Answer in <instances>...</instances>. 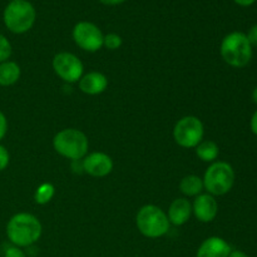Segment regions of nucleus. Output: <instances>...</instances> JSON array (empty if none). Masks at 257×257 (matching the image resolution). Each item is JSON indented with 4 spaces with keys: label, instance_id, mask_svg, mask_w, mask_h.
<instances>
[{
    "label": "nucleus",
    "instance_id": "17",
    "mask_svg": "<svg viewBox=\"0 0 257 257\" xmlns=\"http://www.w3.org/2000/svg\"><path fill=\"white\" fill-rule=\"evenodd\" d=\"M196 153L205 162H213L220 155V148L213 141H203L196 147Z\"/></svg>",
    "mask_w": 257,
    "mask_h": 257
},
{
    "label": "nucleus",
    "instance_id": "11",
    "mask_svg": "<svg viewBox=\"0 0 257 257\" xmlns=\"http://www.w3.org/2000/svg\"><path fill=\"white\" fill-rule=\"evenodd\" d=\"M193 213L201 222H211L216 218L218 212L217 201L212 195H198L193 202Z\"/></svg>",
    "mask_w": 257,
    "mask_h": 257
},
{
    "label": "nucleus",
    "instance_id": "29",
    "mask_svg": "<svg viewBox=\"0 0 257 257\" xmlns=\"http://www.w3.org/2000/svg\"><path fill=\"white\" fill-rule=\"evenodd\" d=\"M252 100H253V103L257 105V87L253 89V92H252Z\"/></svg>",
    "mask_w": 257,
    "mask_h": 257
},
{
    "label": "nucleus",
    "instance_id": "21",
    "mask_svg": "<svg viewBox=\"0 0 257 257\" xmlns=\"http://www.w3.org/2000/svg\"><path fill=\"white\" fill-rule=\"evenodd\" d=\"M9 161H10L9 152H8V150L4 147V146L0 145V172H2V171H4L5 168L8 167V165H9Z\"/></svg>",
    "mask_w": 257,
    "mask_h": 257
},
{
    "label": "nucleus",
    "instance_id": "24",
    "mask_svg": "<svg viewBox=\"0 0 257 257\" xmlns=\"http://www.w3.org/2000/svg\"><path fill=\"white\" fill-rule=\"evenodd\" d=\"M246 37H247L248 42H250V44L252 45V47H257V24L250 28V30H248V33L246 34Z\"/></svg>",
    "mask_w": 257,
    "mask_h": 257
},
{
    "label": "nucleus",
    "instance_id": "3",
    "mask_svg": "<svg viewBox=\"0 0 257 257\" xmlns=\"http://www.w3.org/2000/svg\"><path fill=\"white\" fill-rule=\"evenodd\" d=\"M35 19L37 13L28 0H10L3 14L5 27L14 34H23L32 29Z\"/></svg>",
    "mask_w": 257,
    "mask_h": 257
},
{
    "label": "nucleus",
    "instance_id": "5",
    "mask_svg": "<svg viewBox=\"0 0 257 257\" xmlns=\"http://www.w3.org/2000/svg\"><path fill=\"white\" fill-rule=\"evenodd\" d=\"M137 227L143 236L158 238L165 236L170 230V221L167 215L155 205H146L138 211Z\"/></svg>",
    "mask_w": 257,
    "mask_h": 257
},
{
    "label": "nucleus",
    "instance_id": "14",
    "mask_svg": "<svg viewBox=\"0 0 257 257\" xmlns=\"http://www.w3.org/2000/svg\"><path fill=\"white\" fill-rule=\"evenodd\" d=\"M191 212H192V206L190 201L186 198H177L173 201L168 210V221L176 226H181L186 223L190 218Z\"/></svg>",
    "mask_w": 257,
    "mask_h": 257
},
{
    "label": "nucleus",
    "instance_id": "4",
    "mask_svg": "<svg viewBox=\"0 0 257 257\" xmlns=\"http://www.w3.org/2000/svg\"><path fill=\"white\" fill-rule=\"evenodd\" d=\"M54 150L60 156L73 161H79L85 157L88 152V138L82 131L68 128L58 132L53 140Z\"/></svg>",
    "mask_w": 257,
    "mask_h": 257
},
{
    "label": "nucleus",
    "instance_id": "15",
    "mask_svg": "<svg viewBox=\"0 0 257 257\" xmlns=\"http://www.w3.org/2000/svg\"><path fill=\"white\" fill-rule=\"evenodd\" d=\"M20 67L15 62L7 60L0 63V85L10 87L15 84L20 78Z\"/></svg>",
    "mask_w": 257,
    "mask_h": 257
},
{
    "label": "nucleus",
    "instance_id": "16",
    "mask_svg": "<svg viewBox=\"0 0 257 257\" xmlns=\"http://www.w3.org/2000/svg\"><path fill=\"white\" fill-rule=\"evenodd\" d=\"M180 190L186 196H198L203 190V180L196 175H188L182 178Z\"/></svg>",
    "mask_w": 257,
    "mask_h": 257
},
{
    "label": "nucleus",
    "instance_id": "20",
    "mask_svg": "<svg viewBox=\"0 0 257 257\" xmlns=\"http://www.w3.org/2000/svg\"><path fill=\"white\" fill-rule=\"evenodd\" d=\"M103 45H105L108 49L115 50L118 48H120V45H122V38L118 34H115V33H110V34H107L104 37Z\"/></svg>",
    "mask_w": 257,
    "mask_h": 257
},
{
    "label": "nucleus",
    "instance_id": "19",
    "mask_svg": "<svg viewBox=\"0 0 257 257\" xmlns=\"http://www.w3.org/2000/svg\"><path fill=\"white\" fill-rule=\"evenodd\" d=\"M12 52L13 49L10 42L8 40L7 37H4V35L0 33V63L7 62L10 58V55H12Z\"/></svg>",
    "mask_w": 257,
    "mask_h": 257
},
{
    "label": "nucleus",
    "instance_id": "8",
    "mask_svg": "<svg viewBox=\"0 0 257 257\" xmlns=\"http://www.w3.org/2000/svg\"><path fill=\"white\" fill-rule=\"evenodd\" d=\"M73 39L75 44L83 50L93 53L103 47L104 35L102 30L93 23L79 22L73 29Z\"/></svg>",
    "mask_w": 257,
    "mask_h": 257
},
{
    "label": "nucleus",
    "instance_id": "9",
    "mask_svg": "<svg viewBox=\"0 0 257 257\" xmlns=\"http://www.w3.org/2000/svg\"><path fill=\"white\" fill-rule=\"evenodd\" d=\"M53 69L64 82L74 83L82 78L83 63L72 53H58L53 59Z\"/></svg>",
    "mask_w": 257,
    "mask_h": 257
},
{
    "label": "nucleus",
    "instance_id": "12",
    "mask_svg": "<svg viewBox=\"0 0 257 257\" xmlns=\"http://www.w3.org/2000/svg\"><path fill=\"white\" fill-rule=\"evenodd\" d=\"M231 246L221 237H208L202 242L197 251L196 257H228L230 256Z\"/></svg>",
    "mask_w": 257,
    "mask_h": 257
},
{
    "label": "nucleus",
    "instance_id": "7",
    "mask_svg": "<svg viewBox=\"0 0 257 257\" xmlns=\"http://www.w3.org/2000/svg\"><path fill=\"white\" fill-rule=\"evenodd\" d=\"M205 128L197 117L186 115L181 118L173 130V138L176 143L183 148H195L202 142Z\"/></svg>",
    "mask_w": 257,
    "mask_h": 257
},
{
    "label": "nucleus",
    "instance_id": "10",
    "mask_svg": "<svg viewBox=\"0 0 257 257\" xmlns=\"http://www.w3.org/2000/svg\"><path fill=\"white\" fill-rule=\"evenodd\" d=\"M83 170L93 177H104L113 170V161L108 155L93 152L83 160Z\"/></svg>",
    "mask_w": 257,
    "mask_h": 257
},
{
    "label": "nucleus",
    "instance_id": "2",
    "mask_svg": "<svg viewBox=\"0 0 257 257\" xmlns=\"http://www.w3.org/2000/svg\"><path fill=\"white\" fill-rule=\"evenodd\" d=\"M221 57L233 68H243L252 59V45L246 34L232 32L223 38L221 43Z\"/></svg>",
    "mask_w": 257,
    "mask_h": 257
},
{
    "label": "nucleus",
    "instance_id": "25",
    "mask_svg": "<svg viewBox=\"0 0 257 257\" xmlns=\"http://www.w3.org/2000/svg\"><path fill=\"white\" fill-rule=\"evenodd\" d=\"M250 127H251V131H252L253 135L257 136V110L255 113H253L252 117H251Z\"/></svg>",
    "mask_w": 257,
    "mask_h": 257
},
{
    "label": "nucleus",
    "instance_id": "6",
    "mask_svg": "<svg viewBox=\"0 0 257 257\" xmlns=\"http://www.w3.org/2000/svg\"><path fill=\"white\" fill-rule=\"evenodd\" d=\"M235 183V171L227 162L212 163L203 177V187L212 196H222L230 192Z\"/></svg>",
    "mask_w": 257,
    "mask_h": 257
},
{
    "label": "nucleus",
    "instance_id": "18",
    "mask_svg": "<svg viewBox=\"0 0 257 257\" xmlns=\"http://www.w3.org/2000/svg\"><path fill=\"white\" fill-rule=\"evenodd\" d=\"M54 193L55 190L52 183H42L35 191L34 200L38 205H45V203L52 201V198L54 197Z\"/></svg>",
    "mask_w": 257,
    "mask_h": 257
},
{
    "label": "nucleus",
    "instance_id": "1",
    "mask_svg": "<svg viewBox=\"0 0 257 257\" xmlns=\"http://www.w3.org/2000/svg\"><path fill=\"white\" fill-rule=\"evenodd\" d=\"M7 236L17 247H28L42 236V223L32 213H17L8 222Z\"/></svg>",
    "mask_w": 257,
    "mask_h": 257
},
{
    "label": "nucleus",
    "instance_id": "23",
    "mask_svg": "<svg viewBox=\"0 0 257 257\" xmlns=\"http://www.w3.org/2000/svg\"><path fill=\"white\" fill-rule=\"evenodd\" d=\"M8 132V119L4 113L0 110V141L5 137Z\"/></svg>",
    "mask_w": 257,
    "mask_h": 257
},
{
    "label": "nucleus",
    "instance_id": "26",
    "mask_svg": "<svg viewBox=\"0 0 257 257\" xmlns=\"http://www.w3.org/2000/svg\"><path fill=\"white\" fill-rule=\"evenodd\" d=\"M233 2L240 7H251L256 0H233Z\"/></svg>",
    "mask_w": 257,
    "mask_h": 257
},
{
    "label": "nucleus",
    "instance_id": "28",
    "mask_svg": "<svg viewBox=\"0 0 257 257\" xmlns=\"http://www.w3.org/2000/svg\"><path fill=\"white\" fill-rule=\"evenodd\" d=\"M228 257H248L246 255L245 252H242V251H238V250H235V251H231L230 256Z\"/></svg>",
    "mask_w": 257,
    "mask_h": 257
},
{
    "label": "nucleus",
    "instance_id": "27",
    "mask_svg": "<svg viewBox=\"0 0 257 257\" xmlns=\"http://www.w3.org/2000/svg\"><path fill=\"white\" fill-rule=\"evenodd\" d=\"M99 2L104 5H119L124 3L125 0H99Z\"/></svg>",
    "mask_w": 257,
    "mask_h": 257
},
{
    "label": "nucleus",
    "instance_id": "13",
    "mask_svg": "<svg viewBox=\"0 0 257 257\" xmlns=\"http://www.w3.org/2000/svg\"><path fill=\"white\" fill-rule=\"evenodd\" d=\"M108 87V79L99 72H90L79 79V88L83 93L97 95L104 92Z\"/></svg>",
    "mask_w": 257,
    "mask_h": 257
},
{
    "label": "nucleus",
    "instance_id": "22",
    "mask_svg": "<svg viewBox=\"0 0 257 257\" xmlns=\"http://www.w3.org/2000/svg\"><path fill=\"white\" fill-rule=\"evenodd\" d=\"M4 257H27V255L20 250V247H17V246L13 245L5 248Z\"/></svg>",
    "mask_w": 257,
    "mask_h": 257
}]
</instances>
